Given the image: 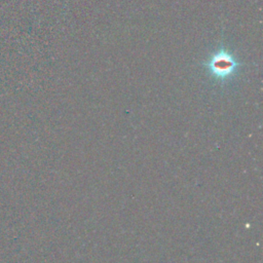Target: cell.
<instances>
[{"instance_id": "obj_1", "label": "cell", "mask_w": 263, "mask_h": 263, "mask_svg": "<svg viewBox=\"0 0 263 263\" xmlns=\"http://www.w3.org/2000/svg\"><path fill=\"white\" fill-rule=\"evenodd\" d=\"M210 68L212 72L215 73V75L219 77H224L232 73L235 68V63L229 54L225 52H220L211 60Z\"/></svg>"}]
</instances>
